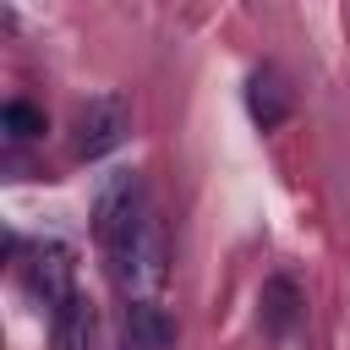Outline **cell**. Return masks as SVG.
<instances>
[{
    "label": "cell",
    "mask_w": 350,
    "mask_h": 350,
    "mask_svg": "<svg viewBox=\"0 0 350 350\" xmlns=\"http://www.w3.org/2000/svg\"><path fill=\"white\" fill-rule=\"evenodd\" d=\"M16 268H22V290L44 312H55L60 301L77 295V262H71V246H60V241H38Z\"/></svg>",
    "instance_id": "cell-3"
},
{
    "label": "cell",
    "mask_w": 350,
    "mask_h": 350,
    "mask_svg": "<svg viewBox=\"0 0 350 350\" xmlns=\"http://www.w3.org/2000/svg\"><path fill=\"white\" fill-rule=\"evenodd\" d=\"M246 109H252V120H257L262 131H273V126L290 115V88H284V77H279L273 66H257V71L246 77Z\"/></svg>",
    "instance_id": "cell-6"
},
{
    "label": "cell",
    "mask_w": 350,
    "mask_h": 350,
    "mask_svg": "<svg viewBox=\"0 0 350 350\" xmlns=\"http://www.w3.org/2000/svg\"><path fill=\"white\" fill-rule=\"evenodd\" d=\"M0 126H5V137H11V142H27V137H38V131H44V115H38L33 104L11 98V104L0 109Z\"/></svg>",
    "instance_id": "cell-8"
},
{
    "label": "cell",
    "mask_w": 350,
    "mask_h": 350,
    "mask_svg": "<svg viewBox=\"0 0 350 350\" xmlns=\"http://www.w3.org/2000/svg\"><path fill=\"white\" fill-rule=\"evenodd\" d=\"M131 137V98L126 93H98L77 109L71 120V153L77 159H104Z\"/></svg>",
    "instance_id": "cell-2"
},
{
    "label": "cell",
    "mask_w": 350,
    "mask_h": 350,
    "mask_svg": "<svg viewBox=\"0 0 350 350\" xmlns=\"http://www.w3.org/2000/svg\"><path fill=\"white\" fill-rule=\"evenodd\" d=\"M262 323H268V334H284L295 323V284L290 279H268L262 284Z\"/></svg>",
    "instance_id": "cell-7"
},
{
    "label": "cell",
    "mask_w": 350,
    "mask_h": 350,
    "mask_svg": "<svg viewBox=\"0 0 350 350\" xmlns=\"http://www.w3.org/2000/svg\"><path fill=\"white\" fill-rule=\"evenodd\" d=\"M93 235L109 268V284L126 295V306L153 301L164 284V230L153 219L148 186L137 170H109L93 197Z\"/></svg>",
    "instance_id": "cell-1"
},
{
    "label": "cell",
    "mask_w": 350,
    "mask_h": 350,
    "mask_svg": "<svg viewBox=\"0 0 350 350\" xmlns=\"http://www.w3.org/2000/svg\"><path fill=\"white\" fill-rule=\"evenodd\" d=\"M175 345V328L164 317L159 301H137L126 306V323H120V345L115 350H170Z\"/></svg>",
    "instance_id": "cell-5"
},
{
    "label": "cell",
    "mask_w": 350,
    "mask_h": 350,
    "mask_svg": "<svg viewBox=\"0 0 350 350\" xmlns=\"http://www.w3.org/2000/svg\"><path fill=\"white\" fill-rule=\"evenodd\" d=\"M49 345L55 350H98V306L82 290L49 312Z\"/></svg>",
    "instance_id": "cell-4"
}]
</instances>
